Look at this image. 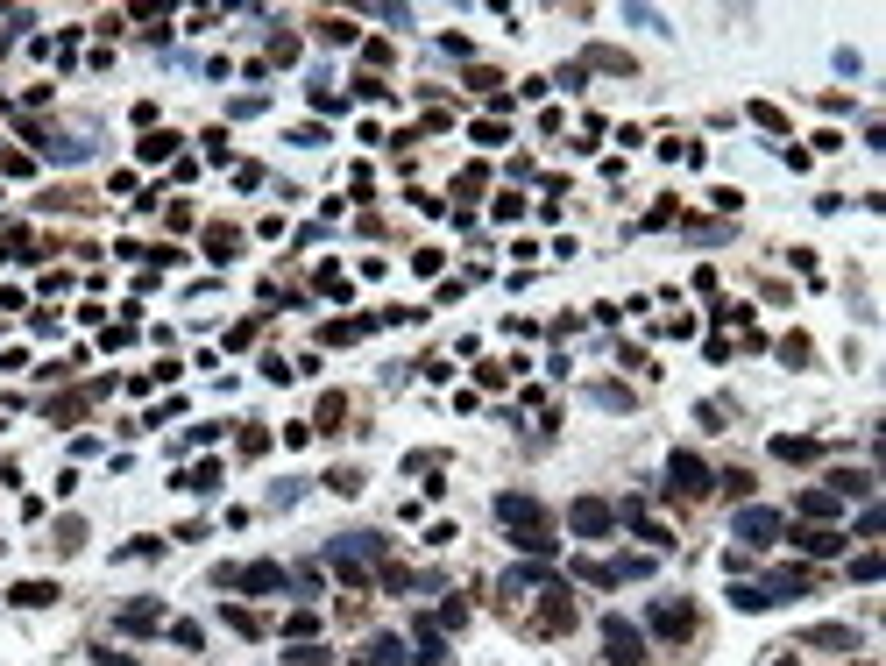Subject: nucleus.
Returning a JSON list of instances; mask_svg holds the SVG:
<instances>
[{
    "label": "nucleus",
    "mask_w": 886,
    "mask_h": 666,
    "mask_svg": "<svg viewBox=\"0 0 886 666\" xmlns=\"http://www.w3.org/2000/svg\"><path fill=\"white\" fill-rule=\"evenodd\" d=\"M780 532H787V525H780V511H759V504H752V511H738V539H745V546H773Z\"/></svg>",
    "instance_id": "8"
},
{
    "label": "nucleus",
    "mask_w": 886,
    "mask_h": 666,
    "mask_svg": "<svg viewBox=\"0 0 886 666\" xmlns=\"http://www.w3.org/2000/svg\"><path fill=\"white\" fill-rule=\"evenodd\" d=\"M327 553H334V574L341 581H369V567H383V539L376 532H341Z\"/></svg>",
    "instance_id": "2"
},
{
    "label": "nucleus",
    "mask_w": 886,
    "mask_h": 666,
    "mask_svg": "<svg viewBox=\"0 0 886 666\" xmlns=\"http://www.w3.org/2000/svg\"><path fill=\"white\" fill-rule=\"evenodd\" d=\"M539 631H575V596L568 589H560V581H546V589H539Z\"/></svg>",
    "instance_id": "6"
},
{
    "label": "nucleus",
    "mask_w": 886,
    "mask_h": 666,
    "mask_svg": "<svg viewBox=\"0 0 886 666\" xmlns=\"http://www.w3.org/2000/svg\"><path fill=\"white\" fill-rule=\"evenodd\" d=\"M568 525H575L582 539H603V532L617 525V511L603 504V496H575V511H568Z\"/></svg>",
    "instance_id": "7"
},
{
    "label": "nucleus",
    "mask_w": 886,
    "mask_h": 666,
    "mask_svg": "<svg viewBox=\"0 0 886 666\" xmlns=\"http://www.w3.org/2000/svg\"><path fill=\"white\" fill-rule=\"evenodd\" d=\"M461 624H468V596H447L440 603V631H461Z\"/></svg>",
    "instance_id": "24"
},
{
    "label": "nucleus",
    "mask_w": 886,
    "mask_h": 666,
    "mask_svg": "<svg viewBox=\"0 0 886 666\" xmlns=\"http://www.w3.org/2000/svg\"><path fill=\"white\" fill-rule=\"evenodd\" d=\"M596 404H610V411H631V390H617V383H596Z\"/></svg>",
    "instance_id": "32"
},
{
    "label": "nucleus",
    "mask_w": 886,
    "mask_h": 666,
    "mask_svg": "<svg viewBox=\"0 0 886 666\" xmlns=\"http://www.w3.org/2000/svg\"><path fill=\"white\" fill-rule=\"evenodd\" d=\"M603 652H610V666H646V631L631 617H603Z\"/></svg>",
    "instance_id": "5"
},
{
    "label": "nucleus",
    "mask_w": 886,
    "mask_h": 666,
    "mask_svg": "<svg viewBox=\"0 0 886 666\" xmlns=\"http://www.w3.org/2000/svg\"><path fill=\"white\" fill-rule=\"evenodd\" d=\"M241 581H249V589H277V581H284V574H277L270 560H256V567H249V574H241Z\"/></svg>",
    "instance_id": "28"
},
{
    "label": "nucleus",
    "mask_w": 886,
    "mask_h": 666,
    "mask_svg": "<svg viewBox=\"0 0 886 666\" xmlns=\"http://www.w3.org/2000/svg\"><path fill=\"white\" fill-rule=\"evenodd\" d=\"M646 624H653V638L688 645V638H695V603H688V596H660V603L646 610Z\"/></svg>",
    "instance_id": "4"
},
{
    "label": "nucleus",
    "mask_w": 886,
    "mask_h": 666,
    "mask_svg": "<svg viewBox=\"0 0 886 666\" xmlns=\"http://www.w3.org/2000/svg\"><path fill=\"white\" fill-rule=\"evenodd\" d=\"M156 610H164V603H121V631H128V638L156 631V624H164V617H156Z\"/></svg>",
    "instance_id": "10"
},
{
    "label": "nucleus",
    "mask_w": 886,
    "mask_h": 666,
    "mask_svg": "<svg viewBox=\"0 0 886 666\" xmlns=\"http://www.w3.org/2000/svg\"><path fill=\"white\" fill-rule=\"evenodd\" d=\"M362 333H369V319H334L327 326V348H348V341H362Z\"/></svg>",
    "instance_id": "14"
},
{
    "label": "nucleus",
    "mask_w": 886,
    "mask_h": 666,
    "mask_svg": "<svg viewBox=\"0 0 886 666\" xmlns=\"http://www.w3.org/2000/svg\"><path fill=\"white\" fill-rule=\"evenodd\" d=\"M731 603H738V610H766V589H752V581H738V589H731Z\"/></svg>",
    "instance_id": "31"
},
{
    "label": "nucleus",
    "mask_w": 886,
    "mask_h": 666,
    "mask_svg": "<svg viewBox=\"0 0 886 666\" xmlns=\"http://www.w3.org/2000/svg\"><path fill=\"white\" fill-rule=\"evenodd\" d=\"M716 489H731V496H752V475H745V468H723V475H716Z\"/></svg>",
    "instance_id": "30"
},
{
    "label": "nucleus",
    "mask_w": 886,
    "mask_h": 666,
    "mask_svg": "<svg viewBox=\"0 0 886 666\" xmlns=\"http://www.w3.org/2000/svg\"><path fill=\"white\" fill-rule=\"evenodd\" d=\"M879 574H886L879 553H858V560H851V581H879Z\"/></svg>",
    "instance_id": "27"
},
{
    "label": "nucleus",
    "mask_w": 886,
    "mask_h": 666,
    "mask_svg": "<svg viewBox=\"0 0 886 666\" xmlns=\"http://www.w3.org/2000/svg\"><path fill=\"white\" fill-rule=\"evenodd\" d=\"M227 631H241V638H263V617H256V610H241V603H227Z\"/></svg>",
    "instance_id": "16"
},
{
    "label": "nucleus",
    "mask_w": 886,
    "mask_h": 666,
    "mask_svg": "<svg viewBox=\"0 0 886 666\" xmlns=\"http://www.w3.org/2000/svg\"><path fill=\"white\" fill-rule=\"evenodd\" d=\"M497 518L511 525V539H518L532 560H546V553H553V525H546V511L532 504V496H497Z\"/></svg>",
    "instance_id": "1"
},
{
    "label": "nucleus",
    "mask_w": 886,
    "mask_h": 666,
    "mask_svg": "<svg viewBox=\"0 0 886 666\" xmlns=\"http://www.w3.org/2000/svg\"><path fill=\"white\" fill-rule=\"evenodd\" d=\"M93 659H100V666H135V659H128V652H114V645H100Z\"/></svg>",
    "instance_id": "36"
},
{
    "label": "nucleus",
    "mask_w": 886,
    "mask_h": 666,
    "mask_svg": "<svg viewBox=\"0 0 886 666\" xmlns=\"http://www.w3.org/2000/svg\"><path fill=\"white\" fill-rule=\"evenodd\" d=\"M327 489H341V496H348V489H362V468H334V475H327Z\"/></svg>",
    "instance_id": "35"
},
{
    "label": "nucleus",
    "mask_w": 886,
    "mask_h": 666,
    "mask_svg": "<svg viewBox=\"0 0 886 666\" xmlns=\"http://www.w3.org/2000/svg\"><path fill=\"white\" fill-rule=\"evenodd\" d=\"M284 631H291V645L319 638V610H291V617H284Z\"/></svg>",
    "instance_id": "13"
},
{
    "label": "nucleus",
    "mask_w": 886,
    "mask_h": 666,
    "mask_svg": "<svg viewBox=\"0 0 886 666\" xmlns=\"http://www.w3.org/2000/svg\"><path fill=\"white\" fill-rule=\"evenodd\" d=\"M667 489L681 496V504H702V496L716 489V468H709L702 454H688V447H681V454L667 461Z\"/></svg>",
    "instance_id": "3"
},
{
    "label": "nucleus",
    "mask_w": 886,
    "mask_h": 666,
    "mask_svg": "<svg viewBox=\"0 0 886 666\" xmlns=\"http://www.w3.org/2000/svg\"><path fill=\"white\" fill-rule=\"evenodd\" d=\"M164 156H178V135H142V163H164Z\"/></svg>",
    "instance_id": "20"
},
{
    "label": "nucleus",
    "mask_w": 886,
    "mask_h": 666,
    "mask_svg": "<svg viewBox=\"0 0 886 666\" xmlns=\"http://www.w3.org/2000/svg\"><path fill=\"white\" fill-rule=\"evenodd\" d=\"M794 539H801V553H844L837 532H794Z\"/></svg>",
    "instance_id": "21"
},
{
    "label": "nucleus",
    "mask_w": 886,
    "mask_h": 666,
    "mask_svg": "<svg viewBox=\"0 0 886 666\" xmlns=\"http://www.w3.org/2000/svg\"><path fill=\"white\" fill-rule=\"evenodd\" d=\"M809 645H830V652H851V631H844V624H816V631H809Z\"/></svg>",
    "instance_id": "19"
},
{
    "label": "nucleus",
    "mask_w": 886,
    "mask_h": 666,
    "mask_svg": "<svg viewBox=\"0 0 886 666\" xmlns=\"http://www.w3.org/2000/svg\"><path fill=\"white\" fill-rule=\"evenodd\" d=\"M830 489H837V504H844V496H872V475H865V468H837Z\"/></svg>",
    "instance_id": "12"
},
{
    "label": "nucleus",
    "mask_w": 886,
    "mask_h": 666,
    "mask_svg": "<svg viewBox=\"0 0 886 666\" xmlns=\"http://www.w3.org/2000/svg\"><path fill=\"white\" fill-rule=\"evenodd\" d=\"M57 546H64V553L86 546V518H64V525H57Z\"/></svg>",
    "instance_id": "29"
},
{
    "label": "nucleus",
    "mask_w": 886,
    "mask_h": 666,
    "mask_svg": "<svg viewBox=\"0 0 886 666\" xmlns=\"http://www.w3.org/2000/svg\"><path fill=\"white\" fill-rule=\"evenodd\" d=\"M773 666H801V659H773Z\"/></svg>",
    "instance_id": "37"
},
{
    "label": "nucleus",
    "mask_w": 886,
    "mask_h": 666,
    "mask_svg": "<svg viewBox=\"0 0 886 666\" xmlns=\"http://www.w3.org/2000/svg\"><path fill=\"white\" fill-rule=\"evenodd\" d=\"M341 419H348V397H319V426H327V433H334Z\"/></svg>",
    "instance_id": "26"
},
{
    "label": "nucleus",
    "mask_w": 886,
    "mask_h": 666,
    "mask_svg": "<svg viewBox=\"0 0 886 666\" xmlns=\"http://www.w3.org/2000/svg\"><path fill=\"white\" fill-rule=\"evenodd\" d=\"M319 291H327V298H348V277H341V270L327 263V270H319Z\"/></svg>",
    "instance_id": "34"
},
{
    "label": "nucleus",
    "mask_w": 886,
    "mask_h": 666,
    "mask_svg": "<svg viewBox=\"0 0 886 666\" xmlns=\"http://www.w3.org/2000/svg\"><path fill=\"white\" fill-rule=\"evenodd\" d=\"M801 518H837V496L830 489H809V496H801Z\"/></svg>",
    "instance_id": "18"
},
{
    "label": "nucleus",
    "mask_w": 886,
    "mask_h": 666,
    "mask_svg": "<svg viewBox=\"0 0 886 666\" xmlns=\"http://www.w3.org/2000/svg\"><path fill=\"white\" fill-rule=\"evenodd\" d=\"M284 666H334V659H327V645H312V638H305V645H291Z\"/></svg>",
    "instance_id": "22"
},
{
    "label": "nucleus",
    "mask_w": 886,
    "mask_h": 666,
    "mask_svg": "<svg viewBox=\"0 0 886 666\" xmlns=\"http://www.w3.org/2000/svg\"><path fill=\"white\" fill-rule=\"evenodd\" d=\"M362 666H405V638H390V631L369 638V645H362Z\"/></svg>",
    "instance_id": "9"
},
{
    "label": "nucleus",
    "mask_w": 886,
    "mask_h": 666,
    "mask_svg": "<svg viewBox=\"0 0 886 666\" xmlns=\"http://www.w3.org/2000/svg\"><path fill=\"white\" fill-rule=\"evenodd\" d=\"M780 461H816V440H773Z\"/></svg>",
    "instance_id": "25"
},
{
    "label": "nucleus",
    "mask_w": 886,
    "mask_h": 666,
    "mask_svg": "<svg viewBox=\"0 0 886 666\" xmlns=\"http://www.w3.org/2000/svg\"><path fill=\"white\" fill-rule=\"evenodd\" d=\"M482 178H490V171H482V163H468V171L454 178V199H461V206H475V192H482Z\"/></svg>",
    "instance_id": "17"
},
{
    "label": "nucleus",
    "mask_w": 886,
    "mask_h": 666,
    "mask_svg": "<svg viewBox=\"0 0 886 666\" xmlns=\"http://www.w3.org/2000/svg\"><path fill=\"white\" fill-rule=\"evenodd\" d=\"M86 411V390H64V397H50V419H78Z\"/></svg>",
    "instance_id": "23"
},
{
    "label": "nucleus",
    "mask_w": 886,
    "mask_h": 666,
    "mask_svg": "<svg viewBox=\"0 0 886 666\" xmlns=\"http://www.w3.org/2000/svg\"><path fill=\"white\" fill-rule=\"evenodd\" d=\"M234 248H241V234H234V227H206V256H220V263H227Z\"/></svg>",
    "instance_id": "15"
},
{
    "label": "nucleus",
    "mask_w": 886,
    "mask_h": 666,
    "mask_svg": "<svg viewBox=\"0 0 886 666\" xmlns=\"http://www.w3.org/2000/svg\"><path fill=\"white\" fill-rule=\"evenodd\" d=\"M419 666H447V645L433 638V624H426V645H419Z\"/></svg>",
    "instance_id": "33"
},
{
    "label": "nucleus",
    "mask_w": 886,
    "mask_h": 666,
    "mask_svg": "<svg viewBox=\"0 0 886 666\" xmlns=\"http://www.w3.org/2000/svg\"><path fill=\"white\" fill-rule=\"evenodd\" d=\"M57 603V581H15V610H43Z\"/></svg>",
    "instance_id": "11"
}]
</instances>
